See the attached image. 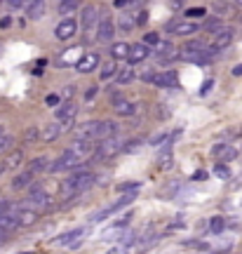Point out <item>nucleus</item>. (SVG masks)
<instances>
[{"mask_svg": "<svg viewBox=\"0 0 242 254\" xmlns=\"http://www.w3.org/2000/svg\"><path fill=\"white\" fill-rule=\"evenodd\" d=\"M240 7H242V2H240Z\"/></svg>", "mask_w": 242, "mask_h": 254, "instance_id": "obj_51", "label": "nucleus"}, {"mask_svg": "<svg viewBox=\"0 0 242 254\" xmlns=\"http://www.w3.org/2000/svg\"><path fill=\"white\" fill-rule=\"evenodd\" d=\"M136 26V19L134 17H120V28H122V31H132V28Z\"/></svg>", "mask_w": 242, "mask_h": 254, "instance_id": "obj_33", "label": "nucleus"}, {"mask_svg": "<svg viewBox=\"0 0 242 254\" xmlns=\"http://www.w3.org/2000/svg\"><path fill=\"white\" fill-rule=\"evenodd\" d=\"M31 182H33V174H31V172H21V174H17V177H14L12 189H14V190L28 189V186H31Z\"/></svg>", "mask_w": 242, "mask_h": 254, "instance_id": "obj_21", "label": "nucleus"}, {"mask_svg": "<svg viewBox=\"0 0 242 254\" xmlns=\"http://www.w3.org/2000/svg\"><path fill=\"white\" fill-rule=\"evenodd\" d=\"M85 236V228H73V231H68V233H63V236H59L57 240H54V245L57 247H78L80 245V238Z\"/></svg>", "mask_w": 242, "mask_h": 254, "instance_id": "obj_6", "label": "nucleus"}, {"mask_svg": "<svg viewBox=\"0 0 242 254\" xmlns=\"http://www.w3.org/2000/svg\"><path fill=\"white\" fill-rule=\"evenodd\" d=\"M73 9H78V2H73V0H66V2H59V12L61 14H68Z\"/></svg>", "mask_w": 242, "mask_h": 254, "instance_id": "obj_34", "label": "nucleus"}, {"mask_svg": "<svg viewBox=\"0 0 242 254\" xmlns=\"http://www.w3.org/2000/svg\"><path fill=\"white\" fill-rule=\"evenodd\" d=\"M209 87H212V80H207V82H205V85H202V94H205V92H207V90H209Z\"/></svg>", "mask_w": 242, "mask_h": 254, "instance_id": "obj_49", "label": "nucleus"}, {"mask_svg": "<svg viewBox=\"0 0 242 254\" xmlns=\"http://www.w3.org/2000/svg\"><path fill=\"white\" fill-rule=\"evenodd\" d=\"M116 109V113L118 116H122V118H129V116H134L136 113V106L132 104V101H122V104H118V106H113Z\"/></svg>", "mask_w": 242, "mask_h": 254, "instance_id": "obj_22", "label": "nucleus"}, {"mask_svg": "<svg viewBox=\"0 0 242 254\" xmlns=\"http://www.w3.org/2000/svg\"><path fill=\"white\" fill-rule=\"evenodd\" d=\"M7 172V163H5V160H0V174H5Z\"/></svg>", "mask_w": 242, "mask_h": 254, "instance_id": "obj_45", "label": "nucleus"}, {"mask_svg": "<svg viewBox=\"0 0 242 254\" xmlns=\"http://www.w3.org/2000/svg\"><path fill=\"white\" fill-rule=\"evenodd\" d=\"M144 45H160V38H158V33H146V38H144Z\"/></svg>", "mask_w": 242, "mask_h": 254, "instance_id": "obj_37", "label": "nucleus"}, {"mask_svg": "<svg viewBox=\"0 0 242 254\" xmlns=\"http://www.w3.org/2000/svg\"><path fill=\"white\" fill-rule=\"evenodd\" d=\"M116 62H106L104 66H101V78L106 80V78H111V75H116Z\"/></svg>", "mask_w": 242, "mask_h": 254, "instance_id": "obj_31", "label": "nucleus"}, {"mask_svg": "<svg viewBox=\"0 0 242 254\" xmlns=\"http://www.w3.org/2000/svg\"><path fill=\"white\" fill-rule=\"evenodd\" d=\"M14 148V136L12 134H2L0 136V153H7Z\"/></svg>", "mask_w": 242, "mask_h": 254, "instance_id": "obj_28", "label": "nucleus"}, {"mask_svg": "<svg viewBox=\"0 0 242 254\" xmlns=\"http://www.w3.org/2000/svg\"><path fill=\"white\" fill-rule=\"evenodd\" d=\"M94 94H97V87H92V90H87V94H85V97H87V99H92Z\"/></svg>", "mask_w": 242, "mask_h": 254, "instance_id": "obj_46", "label": "nucleus"}, {"mask_svg": "<svg viewBox=\"0 0 242 254\" xmlns=\"http://www.w3.org/2000/svg\"><path fill=\"white\" fill-rule=\"evenodd\" d=\"M17 221H19V226H33L38 221V212L36 209H19Z\"/></svg>", "mask_w": 242, "mask_h": 254, "instance_id": "obj_19", "label": "nucleus"}, {"mask_svg": "<svg viewBox=\"0 0 242 254\" xmlns=\"http://www.w3.org/2000/svg\"><path fill=\"white\" fill-rule=\"evenodd\" d=\"M59 134H61V125H45V129L40 132V139L45 141V144H50V141H54V139H59Z\"/></svg>", "mask_w": 242, "mask_h": 254, "instance_id": "obj_20", "label": "nucleus"}, {"mask_svg": "<svg viewBox=\"0 0 242 254\" xmlns=\"http://www.w3.org/2000/svg\"><path fill=\"white\" fill-rule=\"evenodd\" d=\"M233 75H242V64H240V66H235V68H233Z\"/></svg>", "mask_w": 242, "mask_h": 254, "instance_id": "obj_48", "label": "nucleus"}, {"mask_svg": "<svg viewBox=\"0 0 242 254\" xmlns=\"http://www.w3.org/2000/svg\"><path fill=\"white\" fill-rule=\"evenodd\" d=\"M118 123H113V120H104V123H99L97 127V136H94V141H104V139H111V136H116L118 134Z\"/></svg>", "mask_w": 242, "mask_h": 254, "instance_id": "obj_12", "label": "nucleus"}, {"mask_svg": "<svg viewBox=\"0 0 242 254\" xmlns=\"http://www.w3.org/2000/svg\"><path fill=\"white\" fill-rule=\"evenodd\" d=\"M75 33H78V24H75V19H63V21H59L57 28H54V36L59 38V40H71Z\"/></svg>", "mask_w": 242, "mask_h": 254, "instance_id": "obj_5", "label": "nucleus"}, {"mask_svg": "<svg viewBox=\"0 0 242 254\" xmlns=\"http://www.w3.org/2000/svg\"><path fill=\"white\" fill-rule=\"evenodd\" d=\"M36 139H40V132H38L36 127H31L26 132V141H36Z\"/></svg>", "mask_w": 242, "mask_h": 254, "instance_id": "obj_39", "label": "nucleus"}, {"mask_svg": "<svg viewBox=\"0 0 242 254\" xmlns=\"http://www.w3.org/2000/svg\"><path fill=\"white\" fill-rule=\"evenodd\" d=\"M24 254H28V252H24Z\"/></svg>", "mask_w": 242, "mask_h": 254, "instance_id": "obj_52", "label": "nucleus"}, {"mask_svg": "<svg viewBox=\"0 0 242 254\" xmlns=\"http://www.w3.org/2000/svg\"><path fill=\"white\" fill-rule=\"evenodd\" d=\"M111 55H113V62L116 59H127L129 57V45L127 43H116V45L111 47Z\"/></svg>", "mask_w": 242, "mask_h": 254, "instance_id": "obj_23", "label": "nucleus"}, {"mask_svg": "<svg viewBox=\"0 0 242 254\" xmlns=\"http://www.w3.org/2000/svg\"><path fill=\"white\" fill-rule=\"evenodd\" d=\"M214 174H216V177H221V179H228V177H231V170H228L224 163H219L214 167Z\"/></svg>", "mask_w": 242, "mask_h": 254, "instance_id": "obj_35", "label": "nucleus"}, {"mask_svg": "<svg viewBox=\"0 0 242 254\" xmlns=\"http://www.w3.org/2000/svg\"><path fill=\"white\" fill-rule=\"evenodd\" d=\"M9 26V17H5L2 21H0V28H7Z\"/></svg>", "mask_w": 242, "mask_h": 254, "instance_id": "obj_47", "label": "nucleus"}, {"mask_svg": "<svg viewBox=\"0 0 242 254\" xmlns=\"http://www.w3.org/2000/svg\"><path fill=\"white\" fill-rule=\"evenodd\" d=\"M122 252H125V245H118V247H113L108 254H122Z\"/></svg>", "mask_w": 242, "mask_h": 254, "instance_id": "obj_44", "label": "nucleus"}, {"mask_svg": "<svg viewBox=\"0 0 242 254\" xmlns=\"http://www.w3.org/2000/svg\"><path fill=\"white\" fill-rule=\"evenodd\" d=\"M214 155H219V158L226 163V160H231V158L235 155V151L228 144H219V146H214Z\"/></svg>", "mask_w": 242, "mask_h": 254, "instance_id": "obj_24", "label": "nucleus"}, {"mask_svg": "<svg viewBox=\"0 0 242 254\" xmlns=\"http://www.w3.org/2000/svg\"><path fill=\"white\" fill-rule=\"evenodd\" d=\"M45 14V2H28V17L40 19Z\"/></svg>", "mask_w": 242, "mask_h": 254, "instance_id": "obj_26", "label": "nucleus"}, {"mask_svg": "<svg viewBox=\"0 0 242 254\" xmlns=\"http://www.w3.org/2000/svg\"><path fill=\"white\" fill-rule=\"evenodd\" d=\"M113 36H116V24H113V19H101L97 26V40H101V43H111L113 40Z\"/></svg>", "mask_w": 242, "mask_h": 254, "instance_id": "obj_9", "label": "nucleus"}, {"mask_svg": "<svg viewBox=\"0 0 242 254\" xmlns=\"http://www.w3.org/2000/svg\"><path fill=\"white\" fill-rule=\"evenodd\" d=\"M205 12L207 9L205 7H190V9H186V17H205Z\"/></svg>", "mask_w": 242, "mask_h": 254, "instance_id": "obj_38", "label": "nucleus"}, {"mask_svg": "<svg viewBox=\"0 0 242 254\" xmlns=\"http://www.w3.org/2000/svg\"><path fill=\"white\" fill-rule=\"evenodd\" d=\"M122 151V146L118 141L116 136H111V139H104V141H99L97 151L92 153V160H108V158H113L116 153Z\"/></svg>", "mask_w": 242, "mask_h": 254, "instance_id": "obj_4", "label": "nucleus"}, {"mask_svg": "<svg viewBox=\"0 0 242 254\" xmlns=\"http://www.w3.org/2000/svg\"><path fill=\"white\" fill-rule=\"evenodd\" d=\"M134 80V68H120L116 75V82L118 85H127V82Z\"/></svg>", "mask_w": 242, "mask_h": 254, "instance_id": "obj_25", "label": "nucleus"}, {"mask_svg": "<svg viewBox=\"0 0 242 254\" xmlns=\"http://www.w3.org/2000/svg\"><path fill=\"white\" fill-rule=\"evenodd\" d=\"M139 148H141V141H139V139H134V141H127V146H122V151H125V153H136Z\"/></svg>", "mask_w": 242, "mask_h": 254, "instance_id": "obj_36", "label": "nucleus"}, {"mask_svg": "<svg viewBox=\"0 0 242 254\" xmlns=\"http://www.w3.org/2000/svg\"><path fill=\"white\" fill-rule=\"evenodd\" d=\"M216 26H219V21H216V19H209V21H207V24H205V28H207V31H212V28H216Z\"/></svg>", "mask_w": 242, "mask_h": 254, "instance_id": "obj_41", "label": "nucleus"}, {"mask_svg": "<svg viewBox=\"0 0 242 254\" xmlns=\"http://www.w3.org/2000/svg\"><path fill=\"white\" fill-rule=\"evenodd\" d=\"M97 127H99V123H82V125L75 129V136H78V139H90V141H94Z\"/></svg>", "mask_w": 242, "mask_h": 254, "instance_id": "obj_18", "label": "nucleus"}, {"mask_svg": "<svg viewBox=\"0 0 242 254\" xmlns=\"http://www.w3.org/2000/svg\"><path fill=\"white\" fill-rule=\"evenodd\" d=\"M233 28H221V31H216L214 40H212V52H219V50H224V47H228L231 43H233Z\"/></svg>", "mask_w": 242, "mask_h": 254, "instance_id": "obj_7", "label": "nucleus"}, {"mask_svg": "<svg viewBox=\"0 0 242 254\" xmlns=\"http://www.w3.org/2000/svg\"><path fill=\"white\" fill-rule=\"evenodd\" d=\"M82 163V158L78 153H75V151H73V148H66V151H63L61 155H59V158H57V160H54L52 165H50V172H66V170H73V167H78V165Z\"/></svg>", "mask_w": 242, "mask_h": 254, "instance_id": "obj_3", "label": "nucleus"}, {"mask_svg": "<svg viewBox=\"0 0 242 254\" xmlns=\"http://www.w3.org/2000/svg\"><path fill=\"white\" fill-rule=\"evenodd\" d=\"M43 170H50L45 155H40V158H36V160L31 163V174H33V172H43Z\"/></svg>", "mask_w": 242, "mask_h": 254, "instance_id": "obj_30", "label": "nucleus"}, {"mask_svg": "<svg viewBox=\"0 0 242 254\" xmlns=\"http://www.w3.org/2000/svg\"><path fill=\"white\" fill-rule=\"evenodd\" d=\"M167 28H170V33H174V36H190V33L197 31V26L193 21H172Z\"/></svg>", "mask_w": 242, "mask_h": 254, "instance_id": "obj_15", "label": "nucleus"}, {"mask_svg": "<svg viewBox=\"0 0 242 254\" xmlns=\"http://www.w3.org/2000/svg\"><path fill=\"white\" fill-rule=\"evenodd\" d=\"M153 85L155 87H177L179 85V75L177 71H165V73H153Z\"/></svg>", "mask_w": 242, "mask_h": 254, "instance_id": "obj_8", "label": "nucleus"}, {"mask_svg": "<svg viewBox=\"0 0 242 254\" xmlns=\"http://www.w3.org/2000/svg\"><path fill=\"white\" fill-rule=\"evenodd\" d=\"M82 47H68L61 57H59V64L61 66H78V62L82 59Z\"/></svg>", "mask_w": 242, "mask_h": 254, "instance_id": "obj_13", "label": "nucleus"}, {"mask_svg": "<svg viewBox=\"0 0 242 254\" xmlns=\"http://www.w3.org/2000/svg\"><path fill=\"white\" fill-rule=\"evenodd\" d=\"M97 66H99V55H97V52H87V55H85L80 62H78L75 71H80V73H92L94 68H97Z\"/></svg>", "mask_w": 242, "mask_h": 254, "instance_id": "obj_14", "label": "nucleus"}, {"mask_svg": "<svg viewBox=\"0 0 242 254\" xmlns=\"http://www.w3.org/2000/svg\"><path fill=\"white\" fill-rule=\"evenodd\" d=\"M75 113H78V106H75L73 101H66V104H61V106L57 109V120H59V123L73 120L75 118Z\"/></svg>", "mask_w": 242, "mask_h": 254, "instance_id": "obj_17", "label": "nucleus"}, {"mask_svg": "<svg viewBox=\"0 0 242 254\" xmlns=\"http://www.w3.org/2000/svg\"><path fill=\"white\" fill-rule=\"evenodd\" d=\"M141 189V182H125V184H120V186H118V193H134V190H139Z\"/></svg>", "mask_w": 242, "mask_h": 254, "instance_id": "obj_29", "label": "nucleus"}, {"mask_svg": "<svg viewBox=\"0 0 242 254\" xmlns=\"http://www.w3.org/2000/svg\"><path fill=\"white\" fill-rule=\"evenodd\" d=\"M226 226V219L224 217H214L212 221H209V228H212V233H221Z\"/></svg>", "mask_w": 242, "mask_h": 254, "instance_id": "obj_32", "label": "nucleus"}, {"mask_svg": "<svg viewBox=\"0 0 242 254\" xmlns=\"http://www.w3.org/2000/svg\"><path fill=\"white\" fill-rule=\"evenodd\" d=\"M21 160H24V151H19V148H14V151L9 153V158L5 160V163H7V170H12V167H17V165L21 163Z\"/></svg>", "mask_w": 242, "mask_h": 254, "instance_id": "obj_27", "label": "nucleus"}, {"mask_svg": "<svg viewBox=\"0 0 242 254\" xmlns=\"http://www.w3.org/2000/svg\"><path fill=\"white\" fill-rule=\"evenodd\" d=\"M9 7L19 9V7H28V5H26V2H19V0H12V2H9Z\"/></svg>", "mask_w": 242, "mask_h": 254, "instance_id": "obj_42", "label": "nucleus"}, {"mask_svg": "<svg viewBox=\"0 0 242 254\" xmlns=\"http://www.w3.org/2000/svg\"><path fill=\"white\" fill-rule=\"evenodd\" d=\"M167 136H170V134H167V132H160V134L151 136V144H153V146H158V144H160V141H165Z\"/></svg>", "mask_w": 242, "mask_h": 254, "instance_id": "obj_40", "label": "nucleus"}, {"mask_svg": "<svg viewBox=\"0 0 242 254\" xmlns=\"http://www.w3.org/2000/svg\"><path fill=\"white\" fill-rule=\"evenodd\" d=\"M28 205H33V207H47V205H50L47 190L40 189V186H33L31 193H28Z\"/></svg>", "mask_w": 242, "mask_h": 254, "instance_id": "obj_11", "label": "nucleus"}, {"mask_svg": "<svg viewBox=\"0 0 242 254\" xmlns=\"http://www.w3.org/2000/svg\"><path fill=\"white\" fill-rule=\"evenodd\" d=\"M148 55H151V50H148L144 43H139V45L129 47V57H127V62H129V64H139V62H144Z\"/></svg>", "mask_w": 242, "mask_h": 254, "instance_id": "obj_16", "label": "nucleus"}, {"mask_svg": "<svg viewBox=\"0 0 242 254\" xmlns=\"http://www.w3.org/2000/svg\"><path fill=\"white\" fill-rule=\"evenodd\" d=\"M97 182V177L92 172H78V174H73L71 179H66L61 186L63 193H68V195H78V193H82L85 189H90L92 184Z\"/></svg>", "mask_w": 242, "mask_h": 254, "instance_id": "obj_2", "label": "nucleus"}, {"mask_svg": "<svg viewBox=\"0 0 242 254\" xmlns=\"http://www.w3.org/2000/svg\"><path fill=\"white\" fill-rule=\"evenodd\" d=\"M47 104H50V106L59 104V97H57V94H50V97H47Z\"/></svg>", "mask_w": 242, "mask_h": 254, "instance_id": "obj_43", "label": "nucleus"}, {"mask_svg": "<svg viewBox=\"0 0 242 254\" xmlns=\"http://www.w3.org/2000/svg\"><path fill=\"white\" fill-rule=\"evenodd\" d=\"M97 17H99V9L94 5H87L82 9V31L85 33H90V31L97 28Z\"/></svg>", "mask_w": 242, "mask_h": 254, "instance_id": "obj_10", "label": "nucleus"}, {"mask_svg": "<svg viewBox=\"0 0 242 254\" xmlns=\"http://www.w3.org/2000/svg\"><path fill=\"white\" fill-rule=\"evenodd\" d=\"M209 55H212V50H209L205 43H200V40H190V43H186V45L181 47L179 59H183V62L205 64L207 59H209Z\"/></svg>", "mask_w": 242, "mask_h": 254, "instance_id": "obj_1", "label": "nucleus"}, {"mask_svg": "<svg viewBox=\"0 0 242 254\" xmlns=\"http://www.w3.org/2000/svg\"><path fill=\"white\" fill-rule=\"evenodd\" d=\"M2 132H5V125H0V136H2Z\"/></svg>", "mask_w": 242, "mask_h": 254, "instance_id": "obj_50", "label": "nucleus"}]
</instances>
